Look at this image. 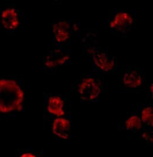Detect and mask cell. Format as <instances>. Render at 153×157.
<instances>
[{"mask_svg":"<svg viewBox=\"0 0 153 157\" xmlns=\"http://www.w3.org/2000/svg\"><path fill=\"white\" fill-rule=\"evenodd\" d=\"M23 74L0 75V121H10L25 111Z\"/></svg>","mask_w":153,"mask_h":157,"instance_id":"cell-1","label":"cell"},{"mask_svg":"<svg viewBox=\"0 0 153 157\" xmlns=\"http://www.w3.org/2000/svg\"><path fill=\"white\" fill-rule=\"evenodd\" d=\"M108 83L104 76L93 73L82 74L76 80L75 92L80 102L97 103L107 90Z\"/></svg>","mask_w":153,"mask_h":157,"instance_id":"cell-2","label":"cell"},{"mask_svg":"<svg viewBox=\"0 0 153 157\" xmlns=\"http://www.w3.org/2000/svg\"><path fill=\"white\" fill-rule=\"evenodd\" d=\"M72 115V100L70 93H43V119L44 124L55 118Z\"/></svg>","mask_w":153,"mask_h":157,"instance_id":"cell-3","label":"cell"},{"mask_svg":"<svg viewBox=\"0 0 153 157\" xmlns=\"http://www.w3.org/2000/svg\"><path fill=\"white\" fill-rule=\"evenodd\" d=\"M48 26L52 29L53 46H69L74 37L81 35V22L78 19H53Z\"/></svg>","mask_w":153,"mask_h":157,"instance_id":"cell-4","label":"cell"},{"mask_svg":"<svg viewBox=\"0 0 153 157\" xmlns=\"http://www.w3.org/2000/svg\"><path fill=\"white\" fill-rule=\"evenodd\" d=\"M136 11L125 9L109 10L108 25L111 33L118 37H126L136 32Z\"/></svg>","mask_w":153,"mask_h":157,"instance_id":"cell-5","label":"cell"},{"mask_svg":"<svg viewBox=\"0 0 153 157\" xmlns=\"http://www.w3.org/2000/svg\"><path fill=\"white\" fill-rule=\"evenodd\" d=\"M120 93H136L146 91V73L137 66L124 65L119 74Z\"/></svg>","mask_w":153,"mask_h":157,"instance_id":"cell-6","label":"cell"},{"mask_svg":"<svg viewBox=\"0 0 153 157\" xmlns=\"http://www.w3.org/2000/svg\"><path fill=\"white\" fill-rule=\"evenodd\" d=\"M71 46L47 47L43 56V70L46 75L57 73L63 67L71 65Z\"/></svg>","mask_w":153,"mask_h":157,"instance_id":"cell-7","label":"cell"},{"mask_svg":"<svg viewBox=\"0 0 153 157\" xmlns=\"http://www.w3.org/2000/svg\"><path fill=\"white\" fill-rule=\"evenodd\" d=\"M25 10L14 4H6L0 8V30L6 35H14L25 26Z\"/></svg>","mask_w":153,"mask_h":157,"instance_id":"cell-8","label":"cell"},{"mask_svg":"<svg viewBox=\"0 0 153 157\" xmlns=\"http://www.w3.org/2000/svg\"><path fill=\"white\" fill-rule=\"evenodd\" d=\"M118 57L98 45L90 56L91 72L102 76L114 75L118 71Z\"/></svg>","mask_w":153,"mask_h":157,"instance_id":"cell-9","label":"cell"},{"mask_svg":"<svg viewBox=\"0 0 153 157\" xmlns=\"http://www.w3.org/2000/svg\"><path fill=\"white\" fill-rule=\"evenodd\" d=\"M51 122L54 139L65 140L71 139L72 115L55 118Z\"/></svg>","mask_w":153,"mask_h":157,"instance_id":"cell-10","label":"cell"},{"mask_svg":"<svg viewBox=\"0 0 153 157\" xmlns=\"http://www.w3.org/2000/svg\"><path fill=\"white\" fill-rule=\"evenodd\" d=\"M87 32L84 34L81 40L82 47V55L91 56L98 46V30L87 29Z\"/></svg>","mask_w":153,"mask_h":157,"instance_id":"cell-11","label":"cell"},{"mask_svg":"<svg viewBox=\"0 0 153 157\" xmlns=\"http://www.w3.org/2000/svg\"><path fill=\"white\" fill-rule=\"evenodd\" d=\"M136 111L142 122L143 129L153 130V104L138 102Z\"/></svg>","mask_w":153,"mask_h":157,"instance_id":"cell-12","label":"cell"},{"mask_svg":"<svg viewBox=\"0 0 153 157\" xmlns=\"http://www.w3.org/2000/svg\"><path fill=\"white\" fill-rule=\"evenodd\" d=\"M143 129L142 122L136 111L128 112L125 120L121 124V130L139 135Z\"/></svg>","mask_w":153,"mask_h":157,"instance_id":"cell-13","label":"cell"},{"mask_svg":"<svg viewBox=\"0 0 153 157\" xmlns=\"http://www.w3.org/2000/svg\"><path fill=\"white\" fill-rule=\"evenodd\" d=\"M15 157H44V151L38 148L17 149Z\"/></svg>","mask_w":153,"mask_h":157,"instance_id":"cell-14","label":"cell"},{"mask_svg":"<svg viewBox=\"0 0 153 157\" xmlns=\"http://www.w3.org/2000/svg\"><path fill=\"white\" fill-rule=\"evenodd\" d=\"M139 137L145 141V144L147 148H150L153 144V130L142 129Z\"/></svg>","mask_w":153,"mask_h":157,"instance_id":"cell-15","label":"cell"},{"mask_svg":"<svg viewBox=\"0 0 153 157\" xmlns=\"http://www.w3.org/2000/svg\"><path fill=\"white\" fill-rule=\"evenodd\" d=\"M146 91H147V101L146 102L153 104V84L151 83L148 84L147 88L146 87Z\"/></svg>","mask_w":153,"mask_h":157,"instance_id":"cell-16","label":"cell"}]
</instances>
